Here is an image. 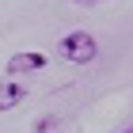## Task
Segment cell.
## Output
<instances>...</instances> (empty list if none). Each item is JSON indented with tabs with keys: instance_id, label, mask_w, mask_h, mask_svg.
I'll return each mask as SVG.
<instances>
[{
	"instance_id": "6da1fadb",
	"label": "cell",
	"mask_w": 133,
	"mask_h": 133,
	"mask_svg": "<svg viewBox=\"0 0 133 133\" xmlns=\"http://www.w3.org/2000/svg\"><path fill=\"white\" fill-rule=\"evenodd\" d=\"M95 53H99V42L88 31H72L69 38H61V57H69L72 65H88Z\"/></svg>"
},
{
	"instance_id": "7a4b0ae2",
	"label": "cell",
	"mask_w": 133,
	"mask_h": 133,
	"mask_svg": "<svg viewBox=\"0 0 133 133\" xmlns=\"http://www.w3.org/2000/svg\"><path fill=\"white\" fill-rule=\"evenodd\" d=\"M19 99H27V88L15 80H0V110H11Z\"/></svg>"
},
{
	"instance_id": "3957f363",
	"label": "cell",
	"mask_w": 133,
	"mask_h": 133,
	"mask_svg": "<svg viewBox=\"0 0 133 133\" xmlns=\"http://www.w3.org/2000/svg\"><path fill=\"white\" fill-rule=\"evenodd\" d=\"M34 69H46V57L42 53H15L8 61V72H34Z\"/></svg>"
},
{
	"instance_id": "277c9868",
	"label": "cell",
	"mask_w": 133,
	"mask_h": 133,
	"mask_svg": "<svg viewBox=\"0 0 133 133\" xmlns=\"http://www.w3.org/2000/svg\"><path fill=\"white\" fill-rule=\"evenodd\" d=\"M57 125H61V118H57V114H46V118L34 122V133H50V129H57Z\"/></svg>"
},
{
	"instance_id": "5b68a950",
	"label": "cell",
	"mask_w": 133,
	"mask_h": 133,
	"mask_svg": "<svg viewBox=\"0 0 133 133\" xmlns=\"http://www.w3.org/2000/svg\"><path fill=\"white\" fill-rule=\"evenodd\" d=\"M80 4H95V0H80Z\"/></svg>"
},
{
	"instance_id": "8992f818",
	"label": "cell",
	"mask_w": 133,
	"mask_h": 133,
	"mask_svg": "<svg viewBox=\"0 0 133 133\" xmlns=\"http://www.w3.org/2000/svg\"><path fill=\"white\" fill-rule=\"evenodd\" d=\"M122 133H133V125H129V129H122Z\"/></svg>"
}]
</instances>
